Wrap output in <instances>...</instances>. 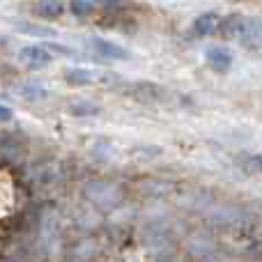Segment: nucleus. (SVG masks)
<instances>
[{"label":"nucleus","instance_id":"nucleus-1","mask_svg":"<svg viewBox=\"0 0 262 262\" xmlns=\"http://www.w3.org/2000/svg\"><path fill=\"white\" fill-rule=\"evenodd\" d=\"M18 60H21L23 64H28L30 69H41V67L53 62V53H51L46 46L30 44V46H23V49L18 51Z\"/></svg>","mask_w":262,"mask_h":262},{"label":"nucleus","instance_id":"nucleus-3","mask_svg":"<svg viewBox=\"0 0 262 262\" xmlns=\"http://www.w3.org/2000/svg\"><path fill=\"white\" fill-rule=\"evenodd\" d=\"M205 58H207L209 67L219 74H226L228 69L232 67V55L228 53L226 49H221V46H209V49L205 51Z\"/></svg>","mask_w":262,"mask_h":262},{"label":"nucleus","instance_id":"nucleus-5","mask_svg":"<svg viewBox=\"0 0 262 262\" xmlns=\"http://www.w3.org/2000/svg\"><path fill=\"white\" fill-rule=\"evenodd\" d=\"M62 12H64L62 0H39V5H37V14L41 18H58Z\"/></svg>","mask_w":262,"mask_h":262},{"label":"nucleus","instance_id":"nucleus-8","mask_svg":"<svg viewBox=\"0 0 262 262\" xmlns=\"http://www.w3.org/2000/svg\"><path fill=\"white\" fill-rule=\"evenodd\" d=\"M18 30L26 32V35H35V37H53V30L49 28H37V26H30V23H18Z\"/></svg>","mask_w":262,"mask_h":262},{"label":"nucleus","instance_id":"nucleus-2","mask_svg":"<svg viewBox=\"0 0 262 262\" xmlns=\"http://www.w3.org/2000/svg\"><path fill=\"white\" fill-rule=\"evenodd\" d=\"M90 46L101 55V58H108V60H129V51L122 49L120 44L111 39H104V37H92L90 39Z\"/></svg>","mask_w":262,"mask_h":262},{"label":"nucleus","instance_id":"nucleus-9","mask_svg":"<svg viewBox=\"0 0 262 262\" xmlns=\"http://www.w3.org/2000/svg\"><path fill=\"white\" fill-rule=\"evenodd\" d=\"M12 118V111L5 108V106H0V120H9Z\"/></svg>","mask_w":262,"mask_h":262},{"label":"nucleus","instance_id":"nucleus-6","mask_svg":"<svg viewBox=\"0 0 262 262\" xmlns=\"http://www.w3.org/2000/svg\"><path fill=\"white\" fill-rule=\"evenodd\" d=\"M64 78H67L69 85H90L92 83V72L88 69H81V67H74V69H67L64 72Z\"/></svg>","mask_w":262,"mask_h":262},{"label":"nucleus","instance_id":"nucleus-4","mask_svg":"<svg viewBox=\"0 0 262 262\" xmlns=\"http://www.w3.org/2000/svg\"><path fill=\"white\" fill-rule=\"evenodd\" d=\"M219 16L214 12H207V14H200L198 18L193 21V35L198 37H209L219 30Z\"/></svg>","mask_w":262,"mask_h":262},{"label":"nucleus","instance_id":"nucleus-7","mask_svg":"<svg viewBox=\"0 0 262 262\" xmlns=\"http://www.w3.org/2000/svg\"><path fill=\"white\" fill-rule=\"evenodd\" d=\"M69 9H72L76 16H88L92 12V3L90 0H72L69 3Z\"/></svg>","mask_w":262,"mask_h":262}]
</instances>
